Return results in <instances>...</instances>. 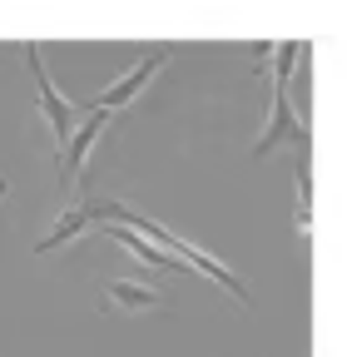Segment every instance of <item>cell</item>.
I'll return each instance as SVG.
<instances>
[{"instance_id":"6da1fadb","label":"cell","mask_w":347,"mask_h":357,"mask_svg":"<svg viewBox=\"0 0 347 357\" xmlns=\"http://www.w3.org/2000/svg\"><path fill=\"white\" fill-rule=\"evenodd\" d=\"M100 218H109V223H119V229H134V234H144L149 243H159V248H169L174 258H184L189 268H199V273L208 278V283H219V288H229L238 303H248V288H243V278L233 273V268H224L213 253H203L199 243H189V238H179L174 229H164V223H154V218H144V213H134V208H124V204H100Z\"/></svg>"},{"instance_id":"7a4b0ae2","label":"cell","mask_w":347,"mask_h":357,"mask_svg":"<svg viewBox=\"0 0 347 357\" xmlns=\"http://www.w3.org/2000/svg\"><path fill=\"white\" fill-rule=\"evenodd\" d=\"M25 65H30V79H35V105H40V114L50 119V129H55V144H60V154L70 149V139H75V114H70V100H60V89H55V79L45 75V60H40V45H30L25 50Z\"/></svg>"},{"instance_id":"3957f363","label":"cell","mask_w":347,"mask_h":357,"mask_svg":"<svg viewBox=\"0 0 347 357\" xmlns=\"http://www.w3.org/2000/svg\"><path fill=\"white\" fill-rule=\"evenodd\" d=\"M159 70H164V55H149V60H139V65H134V70H129L124 79H114V84L105 89V95H100V100H95L90 109H105V114H114V109H124V105H129V100H134V95H139V89H144V84H149V79H154Z\"/></svg>"},{"instance_id":"277c9868","label":"cell","mask_w":347,"mask_h":357,"mask_svg":"<svg viewBox=\"0 0 347 357\" xmlns=\"http://www.w3.org/2000/svg\"><path fill=\"white\" fill-rule=\"evenodd\" d=\"M105 109H90V114H84V124L75 129V139H70V149L60 154V174L65 178H75L79 169H84V159H90V149H95V139H100V129H105Z\"/></svg>"},{"instance_id":"5b68a950","label":"cell","mask_w":347,"mask_h":357,"mask_svg":"<svg viewBox=\"0 0 347 357\" xmlns=\"http://www.w3.org/2000/svg\"><path fill=\"white\" fill-rule=\"evenodd\" d=\"M90 218H100V204H75V208H65L60 213V223L35 243V253H55L60 243H70V238H79L84 229H90Z\"/></svg>"},{"instance_id":"8992f818","label":"cell","mask_w":347,"mask_h":357,"mask_svg":"<svg viewBox=\"0 0 347 357\" xmlns=\"http://www.w3.org/2000/svg\"><path fill=\"white\" fill-rule=\"evenodd\" d=\"M105 298H109V307H154V303H159V288H154V283H129V278H119V283L105 288Z\"/></svg>"},{"instance_id":"52a82bcc","label":"cell","mask_w":347,"mask_h":357,"mask_svg":"<svg viewBox=\"0 0 347 357\" xmlns=\"http://www.w3.org/2000/svg\"><path fill=\"white\" fill-rule=\"evenodd\" d=\"M6 189H10V184H6V178H0V199H6Z\"/></svg>"}]
</instances>
